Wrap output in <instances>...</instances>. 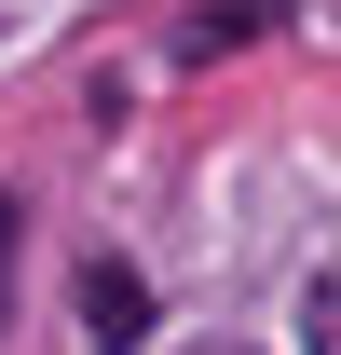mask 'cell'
I'll return each mask as SVG.
<instances>
[{"label":"cell","instance_id":"5","mask_svg":"<svg viewBox=\"0 0 341 355\" xmlns=\"http://www.w3.org/2000/svg\"><path fill=\"white\" fill-rule=\"evenodd\" d=\"M205 355H246V342H205Z\"/></svg>","mask_w":341,"mask_h":355},{"label":"cell","instance_id":"3","mask_svg":"<svg viewBox=\"0 0 341 355\" xmlns=\"http://www.w3.org/2000/svg\"><path fill=\"white\" fill-rule=\"evenodd\" d=\"M300 355H341V273L300 287Z\"/></svg>","mask_w":341,"mask_h":355},{"label":"cell","instance_id":"2","mask_svg":"<svg viewBox=\"0 0 341 355\" xmlns=\"http://www.w3.org/2000/svg\"><path fill=\"white\" fill-rule=\"evenodd\" d=\"M259 28H273V0H218V14L177 28V55H232V42H259Z\"/></svg>","mask_w":341,"mask_h":355},{"label":"cell","instance_id":"1","mask_svg":"<svg viewBox=\"0 0 341 355\" xmlns=\"http://www.w3.org/2000/svg\"><path fill=\"white\" fill-rule=\"evenodd\" d=\"M82 342L96 355H137V342H150V273H137V260H96L82 273Z\"/></svg>","mask_w":341,"mask_h":355},{"label":"cell","instance_id":"4","mask_svg":"<svg viewBox=\"0 0 341 355\" xmlns=\"http://www.w3.org/2000/svg\"><path fill=\"white\" fill-rule=\"evenodd\" d=\"M0 287H14V191H0Z\"/></svg>","mask_w":341,"mask_h":355}]
</instances>
